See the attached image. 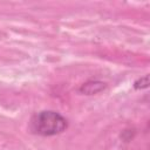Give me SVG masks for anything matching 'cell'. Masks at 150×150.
<instances>
[{"label":"cell","mask_w":150,"mask_h":150,"mask_svg":"<svg viewBox=\"0 0 150 150\" xmlns=\"http://www.w3.org/2000/svg\"><path fill=\"white\" fill-rule=\"evenodd\" d=\"M148 86H149V75H144L143 77L138 79L134 83L135 89H144V88H148Z\"/></svg>","instance_id":"obj_3"},{"label":"cell","mask_w":150,"mask_h":150,"mask_svg":"<svg viewBox=\"0 0 150 150\" xmlns=\"http://www.w3.org/2000/svg\"><path fill=\"white\" fill-rule=\"evenodd\" d=\"M104 87H105L104 82L97 81V80H90V81H87L86 83H83L80 87L79 91L82 94H86V95H94V94H97L101 90H103Z\"/></svg>","instance_id":"obj_2"},{"label":"cell","mask_w":150,"mask_h":150,"mask_svg":"<svg viewBox=\"0 0 150 150\" xmlns=\"http://www.w3.org/2000/svg\"><path fill=\"white\" fill-rule=\"evenodd\" d=\"M68 127L67 120L54 110H43L36 112L30 118L29 129L39 136H55L63 132Z\"/></svg>","instance_id":"obj_1"}]
</instances>
